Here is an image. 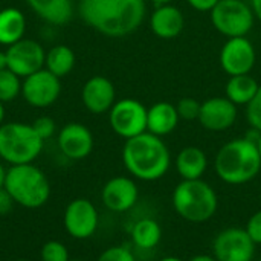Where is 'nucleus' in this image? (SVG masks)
Returning <instances> with one entry per match:
<instances>
[{
    "label": "nucleus",
    "instance_id": "nucleus-29",
    "mask_svg": "<svg viewBox=\"0 0 261 261\" xmlns=\"http://www.w3.org/2000/svg\"><path fill=\"white\" fill-rule=\"evenodd\" d=\"M246 107V121L249 127L261 132V87L257 95L245 106Z\"/></svg>",
    "mask_w": 261,
    "mask_h": 261
},
{
    "label": "nucleus",
    "instance_id": "nucleus-36",
    "mask_svg": "<svg viewBox=\"0 0 261 261\" xmlns=\"http://www.w3.org/2000/svg\"><path fill=\"white\" fill-rule=\"evenodd\" d=\"M8 69V57H6V50H0V70Z\"/></svg>",
    "mask_w": 261,
    "mask_h": 261
},
{
    "label": "nucleus",
    "instance_id": "nucleus-15",
    "mask_svg": "<svg viewBox=\"0 0 261 261\" xmlns=\"http://www.w3.org/2000/svg\"><path fill=\"white\" fill-rule=\"evenodd\" d=\"M81 99L84 107L90 113L102 115L110 112V109L116 102V89L109 78L96 75L87 80L83 86Z\"/></svg>",
    "mask_w": 261,
    "mask_h": 261
},
{
    "label": "nucleus",
    "instance_id": "nucleus-7",
    "mask_svg": "<svg viewBox=\"0 0 261 261\" xmlns=\"http://www.w3.org/2000/svg\"><path fill=\"white\" fill-rule=\"evenodd\" d=\"M211 23L226 38L246 37L255 23L254 12L245 0H220L210 12Z\"/></svg>",
    "mask_w": 261,
    "mask_h": 261
},
{
    "label": "nucleus",
    "instance_id": "nucleus-24",
    "mask_svg": "<svg viewBox=\"0 0 261 261\" xmlns=\"http://www.w3.org/2000/svg\"><path fill=\"white\" fill-rule=\"evenodd\" d=\"M46 69L58 78H63L72 72L75 67V54L66 44H57L46 54L44 60Z\"/></svg>",
    "mask_w": 261,
    "mask_h": 261
},
{
    "label": "nucleus",
    "instance_id": "nucleus-21",
    "mask_svg": "<svg viewBox=\"0 0 261 261\" xmlns=\"http://www.w3.org/2000/svg\"><path fill=\"white\" fill-rule=\"evenodd\" d=\"M26 3L40 18L50 24H67L73 15L72 0H26Z\"/></svg>",
    "mask_w": 261,
    "mask_h": 261
},
{
    "label": "nucleus",
    "instance_id": "nucleus-32",
    "mask_svg": "<svg viewBox=\"0 0 261 261\" xmlns=\"http://www.w3.org/2000/svg\"><path fill=\"white\" fill-rule=\"evenodd\" d=\"M245 229L255 245H261V210L251 216Z\"/></svg>",
    "mask_w": 261,
    "mask_h": 261
},
{
    "label": "nucleus",
    "instance_id": "nucleus-12",
    "mask_svg": "<svg viewBox=\"0 0 261 261\" xmlns=\"http://www.w3.org/2000/svg\"><path fill=\"white\" fill-rule=\"evenodd\" d=\"M6 57H8V69L12 70L20 78H26L35 73L37 70L43 69L46 52L38 41L21 38L20 41L8 46Z\"/></svg>",
    "mask_w": 261,
    "mask_h": 261
},
{
    "label": "nucleus",
    "instance_id": "nucleus-40",
    "mask_svg": "<svg viewBox=\"0 0 261 261\" xmlns=\"http://www.w3.org/2000/svg\"><path fill=\"white\" fill-rule=\"evenodd\" d=\"M3 118H5V107L3 102H0V125L3 124Z\"/></svg>",
    "mask_w": 261,
    "mask_h": 261
},
{
    "label": "nucleus",
    "instance_id": "nucleus-13",
    "mask_svg": "<svg viewBox=\"0 0 261 261\" xmlns=\"http://www.w3.org/2000/svg\"><path fill=\"white\" fill-rule=\"evenodd\" d=\"M64 228L73 239L84 240L95 234L98 228V211L87 199L72 200L64 211Z\"/></svg>",
    "mask_w": 261,
    "mask_h": 261
},
{
    "label": "nucleus",
    "instance_id": "nucleus-9",
    "mask_svg": "<svg viewBox=\"0 0 261 261\" xmlns=\"http://www.w3.org/2000/svg\"><path fill=\"white\" fill-rule=\"evenodd\" d=\"M214 258L217 261H252L255 243L243 228H226L217 234L213 243Z\"/></svg>",
    "mask_w": 261,
    "mask_h": 261
},
{
    "label": "nucleus",
    "instance_id": "nucleus-28",
    "mask_svg": "<svg viewBox=\"0 0 261 261\" xmlns=\"http://www.w3.org/2000/svg\"><path fill=\"white\" fill-rule=\"evenodd\" d=\"M41 261H69L67 248L60 242H47L41 248Z\"/></svg>",
    "mask_w": 261,
    "mask_h": 261
},
{
    "label": "nucleus",
    "instance_id": "nucleus-19",
    "mask_svg": "<svg viewBox=\"0 0 261 261\" xmlns=\"http://www.w3.org/2000/svg\"><path fill=\"white\" fill-rule=\"evenodd\" d=\"M179 113L174 104L159 101L148 107L147 112V132L159 138L171 135L179 125Z\"/></svg>",
    "mask_w": 261,
    "mask_h": 261
},
{
    "label": "nucleus",
    "instance_id": "nucleus-41",
    "mask_svg": "<svg viewBox=\"0 0 261 261\" xmlns=\"http://www.w3.org/2000/svg\"><path fill=\"white\" fill-rule=\"evenodd\" d=\"M161 261H184L180 258H176V257H167V258H162Z\"/></svg>",
    "mask_w": 261,
    "mask_h": 261
},
{
    "label": "nucleus",
    "instance_id": "nucleus-4",
    "mask_svg": "<svg viewBox=\"0 0 261 261\" xmlns=\"http://www.w3.org/2000/svg\"><path fill=\"white\" fill-rule=\"evenodd\" d=\"M5 190L15 203L34 210L43 206L50 196V185L44 173L32 164L11 165L5 177Z\"/></svg>",
    "mask_w": 261,
    "mask_h": 261
},
{
    "label": "nucleus",
    "instance_id": "nucleus-33",
    "mask_svg": "<svg viewBox=\"0 0 261 261\" xmlns=\"http://www.w3.org/2000/svg\"><path fill=\"white\" fill-rule=\"evenodd\" d=\"M14 199L11 197V194L3 188H0V216H6L11 213L12 205H14Z\"/></svg>",
    "mask_w": 261,
    "mask_h": 261
},
{
    "label": "nucleus",
    "instance_id": "nucleus-5",
    "mask_svg": "<svg viewBox=\"0 0 261 261\" xmlns=\"http://www.w3.org/2000/svg\"><path fill=\"white\" fill-rule=\"evenodd\" d=\"M173 206L182 219L191 223H203L214 217L219 199L205 180H182L173 191Z\"/></svg>",
    "mask_w": 261,
    "mask_h": 261
},
{
    "label": "nucleus",
    "instance_id": "nucleus-37",
    "mask_svg": "<svg viewBox=\"0 0 261 261\" xmlns=\"http://www.w3.org/2000/svg\"><path fill=\"white\" fill-rule=\"evenodd\" d=\"M190 261H217L216 258H213V257H210V255H196V257H193Z\"/></svg>",
    "mask_w": 261,
    "mask_h": 261
},
{
    "label": "nucleus",
    "instance_id": "nucleus-30",
    "mask_svg": "<svg viewBox=\"0 0 261 261\" xmlns=\"http://www.w3.org/2000/svg\"><path fill=\"white\" fill-rule=\"evenodd\" d=\"M31 125L34 127L35 133H37L43 141L52 138L54 133H55V128H57V127H55V121H54L52 118H49V116H40V118H37Z\"/></svg>",
    "mask_w": 261,
    "mask_h": 261
},
{
    "label": "nucleus",
    "instance_id": "nucleus-1",
    "mask_svg": "<svg viewBox=\"0 0 261 261\" xmlns=\"http://www.w3.org/2000/svg\"><path fill=\"white\" fill-rule=\"evenodd\" d=\"M80 17L96 32L121 38L133 34L147 14L145 0H81Z\"/></svg>",
    "mask_w": 261,
    "mask_h": 261
},
{
    "label": "nucleus",
    "instance_id": "nucleus-11",
    "mask_svg": "<svg viewBox=\"0 0 261 261\" xmlns=\"http://www.w3.org/2000/svg\"><path fill=\"white\" fill-rule=\"evenodd\" d=\"M21 93L29 106L44 109L52 106L60 98L61 83L60 78L50 73L47 69H40L24 78L21 84Z\"/></svg>",
    "mask_w": 261,
    "mask_h": 261
},
{
    "label": "nucleus",
    "instance_id": "nucleus-34",
    "mask_svg": "<svg viewBox=\"0 0 261 261\" xmlns=\"http://www.w3.org/2000/svg\"><path fill=\"white\" fill-rule=\"evenodd\" d=\"M188 5L199 11V12H211V9L220 2V0H187Z\"/></svg>",
    "mask_w": 261,
    "mask_h": 261
},
{
    "label": "nucleus",
    "instance_id": "nucleus-17",
    "mask_svg": "<svg viewBox=\"0 0 261 261\" xmlns=\"http://www.w3.org/2000/svg\"><path fill=\"white\" fill-rule=\"evenodd\" d=\"M138 187L130 177L118 176L110 179L101 193L102 203L113 213H124L133 208L138 202Z\"/></svg>",
    "mask_w": 261,
    "mask_h": 261
},
{
    "label": "nucleus",
    "instance_id": "nucleus-38",
    "mask_svg": "<svg viewBox=\"0 0 261 261\" xmlns=\"http://www.w3.org/2000/svg\"><path fill=\"white\" fill-rule=\"evenodd\" d=\"M5 177H6V170H5L3 165L0 164V188L5 187Z\"/></svg>",
    "mask_w": 261,
    "mask_h": 261
},
{
    "label": "nucleus",
    "instance_id": "nucleus-35",
    "mask_svg": "<svg viewBox=\"0 0 261 261\" xmlns=\"http://www.w3.org/2000/svg\"><path fill=\"white\" fill-rule=\"evenodd\" d=\"M249 6H251V9L254 12L255 20L261 21V0H251L249 2Z\"/></svg>",
    "mask_w": 261,
    "mask_h": 261
},
{
    "label": "nucleus",
    "instance_id": "nucleus-27",
    "mask_svg": "<svg viewBox=\"0 0 261 261\" xmlns=\"http://www.w3.org/2000/svg\"><path fill=\"white\" fill-rule=\"evenodd\" d=\"M200 106H202L200 101H197L196 98L187 96V98H182L176 104V109H177V113H179L180 119H184V121H197L199 113H200Z\"/></svg>",
    "mask_w": 261,
    "mask_h": 261
},
{
    "label": "nucleus",
    "instance_id": "nucleus-43",
    "mask_svg": "<svg viewBox=\"0 0 261 261\" xmlns=\"http://www.w3.org/2000/svg\"><path fill=\"white\" fill-rule=\"evenodd\" d=\"M69 261H83V260H69Z\"/></svg>",
    "mask_w": 261,
    "mask_h": 261
},
{
    "label": "nucleus",
    "instance_id": "nucleus-2",
    "mask_svg": "<svg viewBox=\"0 0 261 261\" xmlns=\"http://www.w3.org/2000/svg\"><path fill=\"white\" fill-rule=\"evenodd\" d=\"M122 162L132 176L151 182L167 174L171 165V154L162 138L145 132L125 141Z\"/></svg>",
    "mask_w": 261,
    "mask_h": 261
},
{
    "label": "nucleus",
    "instance_id": "nucleus-18",
    "mask_svg": "<svg viewBox=\"0 0 261 261\" xmlns=\"http://www.w3.org/2000/svg\"><path fill=\"white\" fill-rule=\"evenodd\" d=\"M185 28L184 12L173 3L159 5L150 17V29L161 40L177 38Z\"/></svg>",
    "mask_w": 261,
    "mask_h": 261
},
{
    "label": "nucleus",
    "instance_id": "nucleus-26",
    "mask_svg": "<svg viewBox=\"0 0 261 261\" xmlns=\"http://www.w3.org/2000/svg\"><path fill=\"white\" fill-rule=\"evenodd\" d=\"M20 92H21L20 76L9 69L0 70V102L14 101L20 95Z\"/></svg>",
    "mask_w": 261,
    "mask_h": 261
},
{
    "label": "nucleus",
    "instance_id": "nucleus-6",
    "mask_svg": "<svg viewBox=\"0 0 261 261\" xmlns=\"http://www.w3.org/2000/svg\"><path fill=\"white\" fill-rule=\"evenodd\" d=\"M43 142L31 124L8 122L0 125V158L11 165L32 164L41 153Z\"/></svg>",
    "mask_w": 261,
    "mask_h": 261
},
{
    "label": "nucleus",
    "instance_id": "nucleus-16",
    "mask_svg": "<svg viewBox=\"0 0 261 261\" xmlns=\"http://www.w3.org/2000/svg\"><path fill=\"white\" fill-rule=\"evenodd\" d=\"M58 147L61 153L72 161L84 159L93 150V135L80 122L66 124L58 135Z\"/></svg>",
    "mask_w": 261,
    "mask_h": 261
},
{
    "label": "nucleus",
    "instance_id": "nucleus-44",
    "mask_svg": "<svg viewBox=\"0 0 261 261\" xmlns=\"http://www.w3.org/2000/svg\"><path fill=\"white\" fill-rule=\"evenodd\" d=\"M14 261H26V260H14Z\"/></svg>",
    "mask_w": 261,
    "mask_h": 261
},
{
    "label": "nucleus",
    "instance_id": "nucleus-14",
    "mask_svg": "<svg viewBox=\"0 0 261 261\" xmlns=\"http://www.w3.org/2000/svg\"><path fill=\"white\" fill-rule=\"evenodd\" d=\"M237 106L226 96H213L202 102L199 122L210 132H225L237 121Z\"/></svg>",
    "mask_w": 261,
    "mask_h": 261
},
{
    "label": "nucleus",
    "instance_id": "nucleus-31",
    "mask_svg": "<svg viewBox=\"0 0 261 261\" xmlns=\"http://www.w3.org/2000/svg\"><path fill=\"white\" fill-rule=\"evenodd\" d=\"M98 261H136V258L127 248L112 246L99 255Z\"/></svg>",
    "mask_w": 261,
    "mask_h": 261
},
{
    "label": "nucleus",
    "instance_id": "nucleus-20",
    "mask_svg": "<svg viewBox=\"0 0 261 261\" xmlns=\"http://www.w3.org/2000/svg\"><path fill=\"white\" fill-rule=\"evenodd\" d=\"M208 168V158L205 151L199 147L190 145L179 151L176 158V170L182 180L202 179Z\"/></svg>",
    "mask_w": 261,
    "mask_h": 261
},
{
    "label": "nucleus",
    "instance_id": "nucleus-25",
    "mask_svg": "<svg viewBox=\"0 0 261 261\" xmlns=\"http://www.w3.org/2000/svg\"><path fill=\"white\" fill-rule=\"evenodd\" d=\"M133 243L141 249H153L162 239V228L153 219H142L132 229Z\"/></svg>",
    "mask_w": 261,
    "mask_h": 261
},
{
    "label": "nucleus",
    "instance_id": "nucleus-3",
    "mask_svg": "<svg viewBox=\"0 0 261 261\" xmlns=\"http://www.w3.org/2000/svg\"><path fill=\"white\" fill-rule=\"evenodd\" d=\"M214 168L220 180L229 185H243L254 180L261 170L257 144L245 136L226 142L216 154Z\"/></svg>",
    "mask_w": 261,
    "mask_h": 261
},
{
    "label": "nucleus",
    "instance_id": "nucleus-39",
    "mask_svg": "<svg viewBox=\"0 0 261 261\" xmlns=\"http://www.w3.org/2000/svg\"><path fill=\"white\" fill-rule=\"evenodd\" d=\"M156 6H159V5H167V3H173V0H151Z\"/></svg>",
    "mask_w": 261,
    "mask_h": 261
},
{
    "label": "nucleus",
    "instance_id": "nucleus-22",
    "mask_svg": "<svg viewBox=\"0 0 261 261\" xmlns=\"http://www.w3.org/2000/svg\"><path fill=\"white\" fill-rule=\"evenodd\" d=\"M26 32V18L17 8L0 11V44L11 46L20 41Z\"/></svg>",
    "mask_w": 261,
    "mask_h": 261
},
{
    "label": "nucleus",
    "instance_id": "nucleus-23",
    "mask_svg": "<svg viewBox=\"0 0 261 261\" xmlns=\"http://www.w3.org/2000/svg\"><path fill=\"white\" fill-rule=\"evenodd\" d=\"M260 87L261 86L251 73L229 76V80L225 86V96L231 102H234L237 107L246 106L257 95Z\"/></svg>",
    "mask_w": 261,
    "mask_h": 261
},
{
    "label": "nucleus",
    "instance_id": "nucleus-10",
    "mask_svg": "<svg viewBox=\"0 0 261 261\" xmlns=\"http://www.w3.org/2000/svg\"><path fill=\"white\" fill-rule=\"evenodd\" d=\"M257 61V52L248 37L228 38L220 49L219 63L228 76L251 73Z\"/></svg>",
    "mask_w": 261,
    "mask_h": 261
},
{
    "label": "nucleus",
    "instance_id": "nucleus-8",
    "mask_svg": "<svg viewBox=\"0 0 261 261\" xmlns=\"http://www.w3.org/2000/svg\"><path fill=\"white\" fill-rule=\"evenodd\" d=\"M147 112L148 109L135 98L119 99L109 112L110 127L125 141L139 136L147 132Z\"/></svg>",
    "mask_w": 261,
    "mask_h": 261
},
{
    "label": "nucleus",
    "instance_id": "nucleus-42",
    "mask_svg": "<svg viewBox=\"0 0 261 261\" xmlns=\"http://www.w3.org/2000/svg\"><path fill=\"white\" fill-rule=\"evenodd\" d=\"M257 148H258V153H260V158H261V138L258 139V142H257Z\"/></svg>",
    "mask_w": 261,
    "mask_h": 261
}]
</instances>
